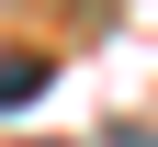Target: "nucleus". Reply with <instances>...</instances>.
Returning <instances> with one entry per match:
<instances>
[{
    "label": "nucleus",
    "instance_id": "2",
    "mask_svg": "<svg viewBox=\"0 0 158 147\" xmlns=\"http://www.w3.org/2000/svg\"><path fill=\"white\" fill-rule=\"evenodd\" d=\"M34 147H56V136H34Z\"/></svg>",
    "mask_w": 158,
    "mask_h": 147
},
{
    "label": "nucleus",
    "instance_id": "1",
    "mask_svg": "<svg viewBox=\"0 0 158 147\" xmlns=\"http://www.w3.org/2000/svg\"><path fill=\"white\" fill-rule=\"evenodd\" d=\"M45 79H56V68H45V57H34V45H11V57H0V102H34V91H45Z\"/></svg>",
    "mask_w": 158,
    "mask_h": 147
}]
</instances>
